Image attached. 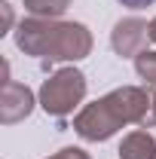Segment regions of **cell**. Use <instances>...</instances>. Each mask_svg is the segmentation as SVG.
I'll use <instances>...</instances> for the list:
<instances>
[{"instance_id": "cell-1", "label": "cell", "mask_w": 156, "mask_h": 159, "mask_svg": "<svg viewBox=\"0 0 156 159\" xmlns=\"http://www.w3.org/2000/svg\"><path fill=\"white\" fill-rule=\"evenodd\" d=\"M83 92V77L80 74H58L43 89V107L52 113H64Z\"/></svg>"}, {"instance_id": "cell-2", "label": "cell", "mask_w": 156, "mask_h": 159, "mask_svg": "<svg viewBox=\"0 0 156 159\" xmlns=\"http://www.w3.org/2000/svg\"><path fill=\"white\" fill-rule=\"evenodd\" d=\"M122 6H129V9H144L147 3H153V0H119Z\"/></svg>"}]
</instances>
